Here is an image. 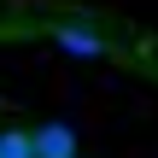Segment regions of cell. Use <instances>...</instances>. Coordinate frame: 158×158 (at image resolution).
I'll list each match as a JSON object with an SVG mask.
<instances>
[{
	"label": "cell",
	"instance_id": "obj_3",
	"mask_svg": "<svg viewBox=\"0 0 158 158\" xmlns=\"http://www.w3.org/2000/svg\"><path fill=\"white\" fill-rule=\"evenodd\" d=\"M0 158H35V141H29L23 129L6 123V129H0Z\"/></svg>",
	"mask_w": 158,
	"mask_h": 158
},
{
	"label": "cell",
	"instance_id": "obj_2",
	"mask_svg": "<svg viewBox=\"0 0 158 158\" xmlns=\"http://www.w3.org/2000/svg\"><path fill=\"white\" fill-rule=\"evenodd\" d=\"M53 41H59L64 53H76V59H100V53H106V35H94V29H82V23H53Z\"/></svg>",
	"mask_w": 158,
	"mask_h": 158
},
{
	"label": "cell",
	"instance_id": "obj_1",
	"mask_svg": "<svg viewBox=\"0 0 158 158\" xmlns=\"http://www.w3.org/2000/svg\"><path fill=\"white\" fill-rule=\"evenodd\" d=\"M29 141H35V158H76V129L70 123H41Z\"/></svg>",
	"mask_w": 158,
	"mask_h": 158
}]
</instances>
